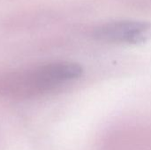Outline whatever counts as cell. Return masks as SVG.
<instances>
[{"instance_id": "1", "label": "cell", "mask_w": 151, "mask_h": 150, "mask_svg": "<svg viewBox=\"0 0 151 150\" xmlns=\"http://www.w3.org/2000/svg\"><path fill=\"white\" fill-rule=\"evenodd\" d=\"M82 73L81 65L74 62L42 64L0 76V94L11 97H30L74 80Z\"/></svg>"}, {"instance_id": "2", "label": "cell", "mask_w": 151, "mask_h": 150, "mask_svg": "<svg viewBox=\"0 0 151 150\" xmlns=\"http://www.w3.org/2000/svg\"><path fill=\"white\" fill-rule=\"evenodd\" d=\"M150 35L151 23L139 20L111 21L97 27L94 31L96 39L116 43H141Z\"/></svg>"}]
</instances>
